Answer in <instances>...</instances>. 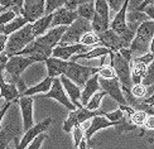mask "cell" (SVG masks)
<instances>
[{"mask_svg": "<svg viewBox=\"0 0 154 149\" xmlns=\"http://www.w3.org/2000/svg\"><path fill=\"white\" fill-rule=\"evenodd\" d=\"M153 37H154V20L148 19V20L140 23V25L137 29L135 38H134L130 46V51L133 52V54L138 57L150 52V43Z\"/></svg>", "mask_w": 154, "mask_h": 149, "instance_id": "1", "label": "cell"}, {"mask_svg": "<svg viewBox=\"0 0 154 149\" xmlns=\"http://www.w3.org/2000/svg\"><path fill=\"white\" fill-rule=\"evenodd\" d=\"M131 62L128 61L123 57L120 52H115L112 56H110V64L114 67L115 72L118 75V79L121 83L123 91L125 95H131V87H133V79H131Z\"/></svg>", "mask_w": 154, "mask_h": 149, "instance_id": "2", "label": "cell"}, {"mask_svg": "<svg viewBox=\"0 0 154 149\" xmlns=\"http://www.w3.org/2000/svg\"><path fill=\"white\" fill-rule=\"evenodd\" d=\"M34 39L35 37L33 34V27H32V23H28L25 27L19 29L15 33H13L11 36H9L8 42H6V46H5V51L3 52H6V54L9 57L15 56L19 52H22Z\"/></svg>", "mask_w": 154, "mask_h": 149, "instance_id": "3", "label": "cell"}, {"mask_svg": "<svg viewBox=\"0 0 154 149\" xmlns=\"http://www.w3.org/2000/svg\"><path fill=\"white\" fill-rule=\"evenodd\" d=\"M100 67L95 66H83L81 63H77L75 61H69V66L66 71V76L69 80H72L76 85L80 87H83L86 85V82L91 79V77L96 73H99Z\"/></svg>", "mask_w": 154, "mask_h": 149, "instance_id": "4", "label": "cell"}, {"mask_svg": "<svg viewBox=\"0 0 154 149\" xmlns=\"http://www.w3.org/2000/svg\"><path fill=\"white\" fill-rule=\"evenodd\" d=\"M97 115H106V113L100 111V110L92 111V110H88L85 106L76 109L73 111H69L68 118L63 123V130L66 133H71L76 125L85 124V123H87L88 120H92L95 116H97Z\"/></svg>", "mask_w": 154, "mask_h": 149, "instance_id": "5", "label": "cell"}, {"mask_svg": "<svg viewBox=\"0 0 154 149\" xmlns=\"http://www.w3.org/2000/svg\"><path fill=\"white\" fill-rule=\"evenodd\" d=\"M92 30V25L91 22L87 20L85 18L79 17L76 19V22L71 24L67 28L66 33L63 34L62 41L60 44H75V43H80L82 36L87 33V32Z\"/></svg>", "mask_w": 154, "mask_h": 149, "instance_id": "6", "label": "cell"}, {"mask_svg": "<svg viewBox=\"0 0 154 149\" xmlns=\"http://www.w3.org/2000/svg\"><path fill=\"white\" fill-rule=\"evenodd\" d=\"M37 98H41V99H53L56 101H58L61 105L65 106L68 111H73V110L79 109L75 104L71 101V99L68 98V95L66 92L65 87H63L62 82H61V79L57 77L53 81V85H52V88L49 90L47 94H43V95H37Z\"/></svg>", "mask_w": 154, "mask_h": 149, "instance_id": "7", "label": "cell"}, {"mask_svg": "<svg viewBox=\"0 0 154 149\" xmlns=\"http://www.w3.org/2000/svg\"><path fill=\"white\" fill-rule=\"evenodd\" d=\"M35 63V60L30 56H11L5 67L8 79H18L29 66ZM5 79V77H4Z\"/></svg>", "mask_w": 154, "mask_h": 149, "instance_id": "8", "label": "cell"}, {"mask_svg": "<svg viewBox=\"0 0 154 149\" xmlns=\"http://www.w3.org/2000/svg\"><path fill=\"white\" fill-rule=\"evenodd\" d=\"M100 85H101V88L104 91H106L107 95L111 96V99H114L119 105H129L126 98L124 96L125 94L123 91V87H121V83L118 77L110 79V80L101 79L100 77Z\"/></svg>", "mask_w": 154, "mask_h": 149, "instance_id": "9", "label": "cell"}, {"mask_svg": "<svg viewBox=\"0 0 154 149\" xmlns=\"http://www.w3.org/2000/svg\"><path fill=\"white\" fill-rule=\"evenodd\" d=\"M22 15L28 23H34L43 15H46V0H25Z\"/></svg>", "mask_w": 154, "mask_h": 149, "instance_id": "10", "label": "cell"}, {"mask_svg": "<svg viewBox=\"0 0 154 149\" xmlns=\"http://www.w3.org/2000/svg\"><path fill=\"white\" fill-rule=\"evenodd\" d=\"M91 49V47H87L82 43H75V44H58L54 49L52 57L61 58V60L69 61L73 56L80 53H86Z\"/></svg>", "mask_w": 154, "mask_h": 149, "instance_id": "11", "label": "cell"}, {"mask_svg": "<svg viewBox=\"0 0 154 149\" xmlns=\"http://www.w3.org/2000/svg\"><path fill=\"white\" fill-rule=\"evenodd\" d=\"M51 124H52V119L46 118L43 121L38 123V124H34L30 129H28L22 137L20 141H19V147H20V149H27L28 145L38 137V135H41L42 133H44L47 130V129L51 126Z\"/></svg>", "mask_w": 154, "mask_h": 149, "instance_id": "12", "label": "cell"}, {"mask_svg": "<svg viewBox=\"0 0 154 149\" xmlns=\"http://www.w3.org/2000/svg\"><path fill=\"white\" fill-rule=\"evenodd\" d=\"M18 105L22 113V120H23V130L27 132L34 125L33 120V106H34V100L32 96H22L18 100Z\"/></svg>", "mask_w": 154, "mask_h": 149, "instance_id": "13", "label": "cell"}, {"mask_svg": "<svg viewBox=\"0 0 154 149\" xmlns=\"http://www.w3.org/2000/svg\"><path fill=\"white\" fill-rule=\"evenodd\" d=\"M118 123H114L111 120H109L106 116L104 115H97L90 121V126L85 130V138L87 140L88 147L92 145V135L95 133H97L99 130H102V129H107L110 126H116Z\"/></svg>", "mask_w": 154, "mask_h": 149, "instance_id": "14", "label": "cell"}, {"mask_svg": "<svg viewBox=\"0 0 154 149\" xmlns=\"http://www.w3.org/2000/svg\"><path fill=\"white\" fill-rule=\"evenodd\" d=\"M79 18V13L68 10L67 8H61L53 13V20H52V28L54 27H69L71 24L76 22Z\"/></svg>", "mask_w": 154, "mask_h": 149, "instance_id": "15", "label": "cell"}, {"mask_svg": "<svg viewBox=\"0 0 154 149\" xmlns=\"http://www.w3.org/2000/svg\"><path fill=\"white\" fill-rule=\"evenodd\" d=\"M44 63H46V67H47V76L52 77V79H57V77H61L62 75H65L69 66V61L61 60V58H57V57H49Z\"/></svg>", "mask_w": 154, "mask_h": 149, "instance_id": "16", "label": "cell"}, {"mask_svg": "<svg viewBox=\"0 0 154 149\" xmlns=\"http://www.w3.org/2000/svg\"><path fill=\"white\" fill-rule=\"evenodd\" d=\"M99 36L101 39V46L111 49L112 52H119L121 48H124V43H123L120 34L114 32L111 28L104 32V33H100Z\"/></svg>", "mask_w": 154, "mask_h": 149, "instance_id": "17", "label": "cell"}, {"mask_svg": "<svg viewBox=\"0 0 154 149\" xmlns=\"http://www.w3.org/2000/svg\"><path fill=\"white\" fill-rule=\"evenodd\" d=\"M101 85H100V76L99 73H96L94 75L91 79H90L87 82H86V85L83 86V90H82V95H81V104H82V106H86L88 101L91 100V98L96 94V92H99L101 91Z\"/></svg>", "mask_w": 154, "mask_h": 149, "instance_id": "18", "label": "cell"}, {"mask_svg": "<svg viewBox=\"0 0 154 149\" xmlns=\"http://www.w3.org/2000/svg\"><path fill=\"white\" fill-rule=\"evenodd\" d=\"M60 79H61L62 85H63V87H65L66 92L68 95V98L71 99V101L75 104L77 107H82V104H81V95H82L81 87L79 85H76L72 80H69L66 75H62Z\"/></svg>", "mask_w": 154, "mask_h": 149, "instance_id": "19", "label": "cell"}, {"mask_svg": "<svg viewBox=\"0 0 154 149\" xmlns=\"http://www.w3.org/2000/svg\"><path fill=\"white\" fill-rule=\"evenodd\" d=\"M0 88H2V98L5 100V102H18V100L22 98V94L19 91L18 86L15 83L8 82L3 76Z\"/></svg>", "mask_w": 154, "mask_h": 149, "instance_id": "20", "label": "cell"}, {"mask_svg": "<svg viewBox=\"0 0 154 149\" xmlns=\"http://www.w3.org/2000/svg\"><path fill=\"white\" fill-rule=\"evenodd\" d=\"M115 52H112L111 49H109L104 46H99V47H94L91 48L86 53H80L76 54L71 58V61H79V60H94V58H102L105 56H112Z\"/></svg>", "mask_w": 154, "mask_h": 149, "instance_id": "21", "label": "cell"}, {"mask_svg": "<svg viewBox=\"0 0 154 149\" xmlns=\"http://www.w3.org/2000/svg\"><path fill=\"white\" fill-rule=\"evenodd\" d=\"M52 20H53V14H48V15H43L42 18L38 19L37 22L32 23L34 37L38 38L43 34H46L47 32L52 28Z\"/></svg>", "mask_w": 154, "mask_h": 149, "instance_id": "22", "label": "cell"}, {"mask_svg": "<svg viewBox=\"0 0 154 149\" xmlns=\"http://www.w3.org/2000/svg\"><path fill=\"white\" fill-rule=\"evenodd\" d=\"M22 132V129H15L13 125H3L2 130H0V149H5L10 144L11 140H14L18 134Z\"/></svg>", "mask_w": 154, "mask_h": 149, "instance_id": "23", "label": "cell"}, {"mask_svg": "<svg viewBox=\"0 0 154 149\" xmlns=\"http://www.w3.org/2000/svg\"><path fill=\"white\" fill-rule=\"evenodd\" d=\"M53 81H54V79L47 76L46 79H44L43 81H41L39 83H37V85L32 86V87H28V90L22 96H34V95H38V94L39 95L41 94H47L49 90L52 88Z\"/></svg>", "mask_w": 154, "mask_h": 149, "instance_id": "24", "label": "cell"}, {"mask_svg": "<svg viewBox=\"0 0 154 149\" xmlns=\"http://www.w3.org/2000/svg\"><path fill=\"white\" fill-rule=\"evenodd\" d=\"M28 24V20L25 19L23 15H18L14 20H11L10 23L5 24V25H0V32L2 34H5V36H11L13 33H15L19 29H22L23 27Z\"/></svg>", "mask_w": 154, "mask_h": 149, "instance_id": "25", "label": "cell"}, {"mask_svg": "<svg viewBox=\"0 0 154 149\" xmlns=\"http://www.w3.org/2000/svg\"><path fill=\"white\" fill-rule=\"evenodd\" d=\"M148 66L142 62H137V61H131V79L134 85L138 83H143L144 76L146 73Z\"/></svg>", "mask_w": 154, "mask_h": 149, "instance_id": "26", "label": "cell"}, {"mask_svg": "<svg viewBox=\"0 0 154 149\" xmlns=\"http://www.w3.org/2000/svg\"><path fill=\"white\" fill-rule=\"evenodd\" d=\"M25 0H0V13L8 9L15 10L19 15H22V10Z\"/></svg>", "mask_w": 154, "mask_h": 149, "instance_id": "27", "label": "cell"}, {"mask_svg": "<svg viewBox=\"0 0 154 149\" xmlns=\"http://www.w3.org/2000/svg\"><path fill=\"white\" fill-rule=\"evenodd\" d=\"M77 13H79V17L81 18H85L87 20L91 22L95 14H96V8H95V2L91 3H85V4H81L77 9Z\"/></svg>", "mask_w": 154, "mask_h": 149, "instance_id": "28", "label": "cell"}, {"mask_svg": "<svg viewBox=\"0 0 154 149\" xmlns=\"http://www.w3.org/2000/svg\"><path fill=\"white\" fill-rule=\"evenodd\" d=\"M80 43L85 44V46H87V47L94 48V47L101 46V39H100L99 33H96V32H94V30H90V32H87V33H85L82 36Z\"/></svg>", "mask_w": 154, "mask_h": 149, "instance_id": "29", "label": "cell"}, {"mask_svg": "<svg viewBox=\"0 0 154 149\" xmlns=\"http://www.w3.org/2000/svg\"><path fill=\"white\" fill-rule=\"evenodd\" d=\"M95 8H96V14L104 18L105 20L110 22V6H109L106 0H95Z\"/></svg>", "mask_w": 154, "mask_h": 149, "instance_id": "30", "label": "cell"}, {"mask_svg": "<svg viewBox=\"0 0 154 149\" xmlns=\"http://www.w3.org/2000/svg\"><path fill=\"white\" fill-rule=\"evenodd\" d=\"M106 95H107V92L104 91V90H101V91L96 92V94L92 96V98H91V100L88 101V104H87L85 107H87L88 110H92V111H97L99 107L101 106V101H102V99H104Z\"/></svg>", "mask_w": 154, "mask_h": 149, "instance_id": "31", "label": "cell"}, {"mask_svg": "<svg viewBox=\"0 0 154 149\" xmlns=\"http://www.w3.org/2000/svg\"><path fill=\"white\" fill-rule=\"evenodd\" d=\"M131 95L133 98L138 100H144L149 96V90L148 86H145L144 83H138V85H133L131 87Z\"/></svg>", "mask_w": 154, "mask_h": 149, "instance_id": "32", "label": "cell"}, {"mask_svg": "<svg viewBox=\"0 0 154 149\" xmlns=\"http://www.w3.org/2000/svg\"><path fill=\"white\" fill-rule=\"evenodd\" d=\"M67 0H46V15L53 14L56 10H58L66 5Z\"/></svg>", "mask_w": 154, "mask_h": 149, "instance_id": "33", "label": "cell"}, {"mask_svg": "<svg viewBox=\"0 0 154 149\" xmlns=\"http://www.w3.org/2000/svg\"><path fill=\"white\" fill-rule=\"evenodd\" d=\"M72 135H73V143H75V149H79L81 141L85 139V128L83 125H76L72 130Z\"/></svg>", "mask_w": 154, "mask_h": 149, "instance_id": "34", "label": "cell"}, {"mask_svg": "<svg viewBox=\"0 0 154 149\" xmlns=\"http://www.w3.org/2000/svg\"><path fill=\"white\" fill-rule=\"evenodd\" d=\"M99 76L101 79H106V80H110V79H115L118 77L116 72H115L114 67L111 64H104V66L100 67V71H99Z\"/></svg>", "mask_w": 154, "mask_h": 149, "instance_id": "35", "label": "cell"}, {"mask_svg": "<svg viewBox=\"0 0 154 149\" xmlns=\"http://www.w3.org/2000/svg\"><path fill=\"white\" fill-rule=\"evenodd\" d=\"M146 118H148V114L145 111H142V110H135V111L131 114V121L137 126H144Z\"/></svg>", "mask_w": 154, "mask_h": 149, "instance_id": "36", "label": "cell"}, {"mask_svg": "<svg viewBox=\"0 0 154 149\" xmlns=\"http://www.w3.org/2000/svg\"><path fill=\"white\" fill-rule=\"evenodd\" d=\"M18 15H19L18 13L13 9H8L5 11H2L0 13V25H5V24L10 23L11 20H14Z\"/></svg>", "mask_w": 154, "mask_h": 149, "instance_id": "37", "label": "cell"}, {"mask_svg": "<svg viewBox=\"0 0 154 149\" xmlns=\"http://www.w3.org/2000/svg\"><path fill=\"white\" fill-rule=\"evenodd\" d=\"M143 83L145 86H152L154 83V60L153 62L148 66V70H146V73L144 76V80Z\"/></svg>", "mask_w": 154, "mask_h": 149, "instance_id": "38", "label": "cell"}, {"mask_svg": "<svg viewBox=\"0 0 154 149\" xmlns=\"http://www.w3.org/2000/svg\"><path fill=\"white\" fill-rule=\"evenodd\" d=\"M105 116H106L109 120H111L114 123H118V121H120L121 119L124 118V111L119 107L118 110H115V111H112V113H106Z\"/></svg>", "mask_w": 154, "mask_h": 149, "instance_id": "39", "label": "cell"}, {"mask_svg": "<svg viewBox=\"0 0 154 149\" xmlns=\"http://www.w3.org/2000/svg\"><path fill=\"white\" fill-rule=\"evenodd\" d=\"M47 139V135L44 134V133H42L41 135H38V137L32 141V143L28 145V148L27 149H41V145L43 144V141Z\"/></svg>", "mask_w": 154, "mask_h": 149, "instance_id": "40", "label": "cell"}, {"mask_svg": "<svg viewBox=\"0 0 154 149\" xmlns=\"http://www.w3.org/2000/svg\"><path fill=\"white\" fill-rule=\"evenodd\" d=\"M109 6H110V9L115 13H118L120 11V9L123 8V5L125 3V0H106Z\"/></svg>", "mask_w": 154, "mask_h": 149, "instance_id": "41", "label": "cell"}, {"mask_svg": "<svg viewBox=\"0 0 154 149\" xmlns=\"http://www.w3.org/2000/svg\"><path fill=\"white\" fill-rule=\"evenodd\" d=\"M142 134H143V137L146 139V141L150 144L152 149H154V130H143Z\"/></svg>", "mask_w": 154, "mask_h": 149, "instance_id": "42", "label": "cell"}, {"mask_svg": "<svg viewBox=\"0 0 154 149\" xmlns=\"http://www.w3.org/2000/svg\"><path fill=\"white\" fill-rule=\"evenodd\" d=\"M142 13H144V14L148 17V19L154 20V4H150L148 6H145V8L142 10Z\"/></svg>", "mask_w": 154, "mask_h": 149, "instance_id": "43", "label": "cell"}, {"mask_svg": "<svg viewBox=\"0 0 154 149\" xmlns=\"http://www.w3.org/2000/svg\"><path fill=\"white\" fill-rule=\"evenodd\" d=\"M144 128H145V130H154V115H148Z\"/></svg>", "mask_w": 154, "mask_h": 149, "instance_id": "44", "label": "cell"}, {"mask_svg": "<svg viewBox=\"0 0 154 149\" xmlns=\"http://www.w3.org/2000/svg\"><path fill=\"white\" fill-rule=\"evenodd\" d=\"M150 4H154V0H143L142 3L139 4V6L135 9V10H133V11H142L145 6H148V5H150Z\"/></svg>", "mask_w": 154, "mask_h": 149, "instance_id": "45", "label": "cell"}, {"mask_svg": "<svg viewBox=\"0 0 154 149\" xmlns=\"http://www.w3.org/2000/svg\"><path fill=\"white\" fill-rule=\"evenodd\" d=\"M143 101H144L145 104H148V105H150V106H154V92H153V94H150V95L148 96V98L144 99Z\"/></svg>", "mask_w": 154, "mask_h": 149, "instance_id": "46", "label": "cell"}, {"mask_svg": "<svg viewBox=\"0 0 154 149\" xmlns=\"http://www.w3.org/2000/svg\"><path fill=\"white\" fill-rule=\"evenodd\" d=\"M79 149H88V144H87V140H86V138L81 141V144H80Z\"/></svg>", "mask_w": 154, "mask_h": 149, "instance_id": "47", "label": "cell"}, {"mask_svg": "<svg viewBox=\"0 0 154 149\" xmlns=\"http://www.w3.org/2000/svg\"><path fill=\"white\" fill-rule=\"evenodd\" d=\"M77 4L81 5V4H85V3H91V2H95V0H76Z\"/></svg>", "mask_w": 154, "mask_h": 149, "instance_id": "48", "label": "cell"}, {"mask_svg": "<svg viewBox=\"0 0 154 149\" xmlns=\"http://www.w3.org/2000/svg\"><path fill=\"white\" fill-rule=\"evenodd\" d=\"M13 141H14V145H15V149H20V147H19V141H20V140H19V138L17 137L14 140H13Z\"/></svg>", "mask_w": 154, "mask_h": 149, "instance_id": "49", "label": "cell"}, {"mask_svg": "<svg viewBox=\"0 0 154 149\" xmlns=\"http://www.w3.org/2000/svg\"><path fill=\"white\" fill-rule=\"evenodd\" d=\"M150 52L154 54V37H153V39H152V43H150Z\"/></svg>", "mask_w": 154, "mask_h": 149, "instance_id": "50", "label": "cell"}, {"mask_svg": "<svg viewBox=\"0 0 154 149\" xmlns=\"http://www.w3.org/2000/svg\"><path fill=\"white\" fill-rule=\"evenodd\" d=\"M148 90H149V95L154 92V83H153V85H152V86H148Z\"/></svg>", "mask_w": 154, "mask_h": 149, "instance_id": "51", "label": "cell"}, {"mask_svg": "<svg viewBox=\"0 0 154 149\" xmlns=\"http://www.w3.org/2000/svg\"><path fill=\"white\" fill-rule=\"evenodd\" d=\"M5 149H15V147H14V148H13V147H11V145H10V144H9V145H8V147H6V148H5Z\"/></svg>", "mask_w": 154, "mask_h": 149, "instance_id": "52", "label": "cell"}]
</instances>
